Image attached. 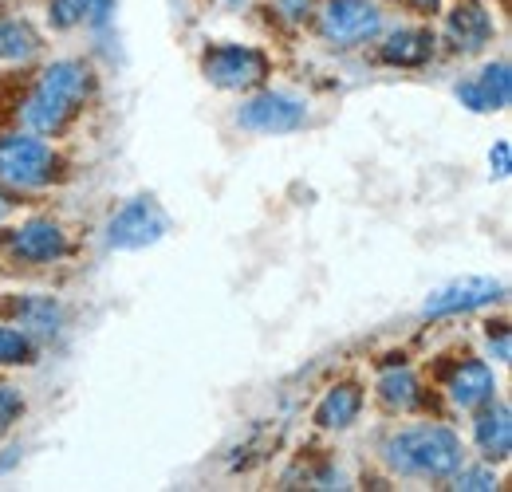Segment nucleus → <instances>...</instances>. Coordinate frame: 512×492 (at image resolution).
Segmentation results:
<instances>
[{
    "instance_id": "nucleus-11",
    "label": "nucleus",
    "mask_w": 512,
    "mask_h": 492,
    "mask_svg": "<svg viewBox=\"0 0 512 492\" xmlns=\"http://www.w3.org/2000/svg\"><path fill=\"white\" fill-rule=\"evenodd\" d=\"M446 32H449V40H453V48H461V52H481V48L493 40V20H489V12H485L481 4H457V8L449 12Z\"/></svg>"
},
{
    "instance_id": "nucleus-16",
    "label": "nucleus",
    "mask_w": 512,
    "mask_h": 492,
    "mask_svg": "<svg viewBox=\"0 0 512 492\" xmlns=\"http://www.w3.org/2000/svg\"><path fill=\"white\" fill-rule=\"evenodd\" d=\"M379 398L390 410H414L422 402V386H418V378L406 367H394L379 378Z\"/></svg>"
},
{
    "instance_id": "nucleus-4",
    "label": "nucleus",
    "mask_w": 512,
    "mask_h": 492,
    "mask_svg": "<svg viewBox=\"0 0 512 492\" xmlns=\"http://www.w3.org/2000/svg\"><path fill=\"white\" fill-rule=\"evenodd\" d=\"M166 229H170V221H166V213L158 209V201L134 197V201H127V205L111 217L107 241H111V248H146V245H154V241H162Z\"/></svg>"
},
{
    "instance_id": "nucleus-22",
    "label": "nucleus",
    "mask_w": 512,
    "mask_h": 492,
    "mask_svg": "<svg viewBox=\"0 0 512 492\" xmlns=\"http://www.w3.org/2000/svg\"><path fill=\"white\" fill-rule=\"evenodd\" d=\"M276 4H280V12H284V16H292V20L308 16V8H312V0H276Z\"/></svg>"
},
{
    "instance_id": "nucleus-7",
    "label": "nucleus",
    "mask_w": 512,
    "mask_h": 492,
    "mask_svg": "<svg viewBox=\"0 0 512 492\" xmlns=\"http://www.w3.org/2000/svg\"><path fill=\"white\" fill-rule=\"evenodd\" d=\"M237 119H241V126L260 130V134H288V130L304 126L308 111H304V103H296L292 95L264 91V95H256V99H249V103L241 107Z\"/></svg>"
},
{
    "instance_id": "nucleus-12",
    "label": "nucleus",
    "mask_w": 512,
    "mask_h": 492,
    "mask_svg": "<svg viewBox=\"0 0 512 492\" xmlns=\"http://www.w3.org/2000/svg\"><path fill=\"white\" fill-rule=\"evenodd\" d=\"M493 390H497V382H493V370L485 367V363H461V367L453 370V378H449V398L461 410H473V406L489 402Z\"/></svg>"
},
{
    "instance_id": "nucleus-2",
    "label": "nucleus",
    "mask_w": 512,
    "mask_h": 492,
    "mask_svg": "<svg viewBox=\"0 0 512 492\" xmlns=\"http://www.w3.org/2000/svg\"><path fill=\"white\" fill-rule=\"evenodd\" d=\"M386 461L406 477H446L461 465V441L446 426H414L386 441Z\"/></svg>"
},
{
    "instance_id": "nucleus-9",
    "label": "nucleus",
    "mask_w": 512,
    "mask_h": 492,
    "mask_svg": "<svg viewBox=\"0 0 512 492\" xmlns=\"http://www.w3.org/2000/svg\"><path fill=\"white\" fill-rule=\"evenodd\" d=\"M501 296V284H493V280H457V284H449L442 292H434L430 300H426V315H457V311H473V308H485V304H493Z\"/></svg>"
},
{
    "instance_id": "nucleus-10",
    "label": "nucleus",
    "mask_w": 512,
    "mask_h": 492,
    "mask_svg": "<svg viewBox=\"0 0 512 492\" xmlns=\"http://www.w3.org/2000/svg\"><path fill=\"white\" fill-rule=\"evenodd\" d=\"M12 252L24 256V260H32V264H48V260L67 256V237L64 229L52 225V221H28L24 229H16Z\"/></svg>"
},
{
    "instance_id": "nucleus-1",
    "label": "nucleus",
    "mask_w": 512,
    "mask_h": 492,
    "mask_svg": "<svg viewBox=\"0 0 512 492\" xmlns=\"http://www.w3.org/2000/svg\"><path fill=\"white\" fill-rule=\"evenodd\" d=\"M87 91H91V71L83 63L75 60L52 63L40 75V83H36L28 107H24V119H28L32 130H40V134H56L83 107Z\"/></svg>"
},
{
    "instance_id": "nucleus-6",
    "label": "nucleus",
    "mask_w": 512,
    "mask_h": 492,
    "mask_svg": "<svg viewBox=\"0 0 512 492\" xmlns=\"http://www.w3.org/2000/svg\"><path fill=\"white\" fill-rule=\"evenodd\" d=\"M379 24H383V16L371 0H331L320 16L323 36L335 44H363V40L379 36Z\"/></svg>"
},
{
    "instance_id": "nucleus-17",
    "label": "nucleus",
    "mask_w": 512,
    "mask_h": 492,
    "mask_svg": "<svg viewBox=\"0 0 512 492\" xmlns=\"http://www.w3.org/2000/svg\"><path fill=\"white\" fill-rule=\"evenodd\" d=\"M36 48H40V40L24 20L0 16V60H28Z\"/></svg>"
},
{
    "instance_id": "nucleus-3",
    "label": "nucleus",
    "mask_w": 512,
    "mask_h": 492,
    "mask_svg": "<svg viewBox=\"0 0 512 492\" xmlns=\"http://www.w3.org/2000/svg\"><path fill=\"white\" fill-rule=\"evenodd\" d=\"M56 174V154L40 142V138H0V182L12 185H44Z\"/></svg>"
},
{
    "instance_id": "nucleus-14",
    "label": "nucleus",
    "mask_w": 512,
    "mask_h": 492,
    "mask_svg": "<svg viewBox=\"0 0 512 492\" xmlns=\"http://www.w3.org/2000/svg\"><path fill=\"white\" fill-rule=\"evenodd\" d=\"M359 410H363V394H359V386H335V390L320 402L316 422H320L323 430H343V426H351V422L359 418Z\"/></svg>"
},
{
    "instance_id": "nucleus-23",
    "label": "nucleus",
    "mask_w": 512,
    "mask_h": 492,
    "mask_svg": "<svg viewBox=\"0 0 512 492\" xmlns=\"http://www.w3.org/2000/svg\"><path fill=\"white\" fill-rule=\"evenodd\" d=\"M493 162H497V178H509V142H497Z\"/></svg>"
},
{
    "instance_id": "nucleus-13",
    "label": "nucleus",
    "mask_w": 512,
    "mask_h": 492,
    "mask_svg": "<svg viewBox=\"0 0 512 492\" xmlns=\"http://www.w3.org/2000/svg\"><path fill=\"white\" fill-rule=\"evenodd\" d=\"M477 445L489 461H505L512 449V422H509V406H493L477 418Z\"/></svg>"
},
{
    "instance_id": "nucleus-8",
    "label": "nucleus",
    "mask_w": 512,
    "mask_h": 492,
    "mask_svg": "<svg viewBox=\"0 0 512 492\" xmlns=\"http://www.w3.org/2000/svg\"><path fill=\"white\" fill-rule=\"evenodd\" d=\"M512 95V79H509V63H489L481 75H473L469 83L457 87V99L469 107V111H505Z\"/></svg>"
},
{
    "instance_id": "nucleus-15",
    "label": "nucleus",
    "mask_w": 512,
    "mask_h": 492,
    "mask_svg": "<svg viewBox=\"0 0 512 492\" xmlns=\"http://www.w3.org/2000/svg\"><path fill=\"white\" fill-rule=\"evenodd\" d=\"M434 56V36L422 32V28H406V32H394L390 44H383V60L398 63V67H418Z\"/></svg>"
},
{
    "instance_id": "nucleus-5",
    "label": "nucleus",
    "mask_w": 512,
    "mask_h": 492,
    "mask_svg": "<svg viewBox=\"0 0 512 492\" xmlns=\"http://www.w3.org/2000/svg\"><path fill=\"white\" fill-rule=\"evenodd\" d=\"M205 75L209 83L225 87V91H241V87H256L268 71V60L256 48H241V44H221L213 52H205Z\"/></svg>"
},
{
    "instance_id": "nucleus-19",
    "label": "nucleus",
    "mask_w": 512,
    "mask_h": 492,
    "mask_svg": "<svg viewBox=\"0 0 512 492\" xmlns=\"http://www.w3.org/2000/svg\"><path fill=\"white\" fill-rule=\"evenodd\" d=\"M32 359V343L24 331L16 327H0V363L12 367V363H28Z\"/></svg>"
},
{
    "instance_id": "nucleus-25",
    "label": "nucleus",
    "mask_w": 512,
    "mask_h": 492,
    "mask_svg": "<svg viewBox=\"0 0 512 492\" xmlns=\"http://www.w3.org/2000/svg\"><path fill=\"white\" fill-rule=\"evenodd\" d=\"M418 8H438V0H414Z\"/></svg>"
},
{
    "instance_id": "nucleus-18",
    "label": "nucleus",
    "mask_w": 512,
    "mask_h": 492,
    "mask_svg": "<svg viewBox=\"0 0 512 492\" xmlns=\"http://www.w3.org/2000/svg\"><path fill=\"white\" fill-rule=\"evenodd\" d=\"M107 12H111V0H52V20L60 24V28H71V24H79V20H107Z\"/></svg>"
},
{
    "instance_id": "nucleus-21",
    "label": "nucleus",
    "mask_w": 512,
    "mask_h": 492,
    "mask_svg": "<svg viewBox=\"0 0 512 492\" xmlns=\"http://www.w3.org/2000/svg\"><path fill=\"white\" fill-rule=\"evenodd\" d=\"M457 489H469V492H481V489H497V477L489 469H469L457 477Z\"/></svg>"
},
{
    "instance_id": "nucleus-24",
    "label": "nucleus",
    "mask_w": 512,
    "mask_h": 492,
    "mask_svg": "<svg viewBox=\"0 0 512 492\" xmlns=\"http://www.w3.org/2000/svg\"><path fill=\"white\" fill-rule=\"evenodd\" d=\"M4 217H8V197L0 193V221H4Z\"/></svg>"
},
{
    "instance_id": "nucleus-20",
    "label": "nucleus",
    "mask_w": 512,
    "mask_h": 492,
    "mask_svg": "<svg viewBox=\"0 0 512 492\" xmlns=\"http://www.w3.org/2000/svg\"><path fill=\"white\" fill-rule=\"evenodd\" d=\"M20 414H24V398H20V390L0 386V430H8L12 422H20Z\"/></svg>"
}]
</instances>
